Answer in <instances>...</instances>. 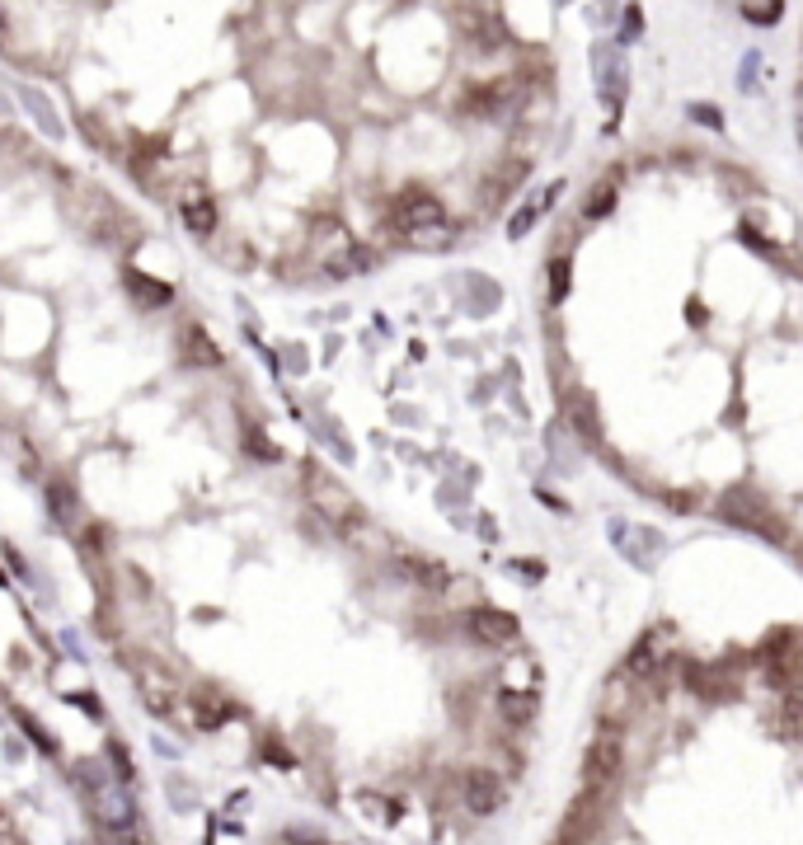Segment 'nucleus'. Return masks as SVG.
Wrapping results in <instances>:
<instances>
[{
  "label": "nucleus",
  "instance_id": "nucleus-1",
  "mask_svg": "<svg viewBox=\"0 0 803 845\" xmlns=\"http://www.w3.org/2000/svg\"><path fill=\"white\" fill-rule=\"evenodd\" d=\"M301 484H306V498H310V507H315V517H320L329 531H353V526L367 522V512L357 507V498L343 489L320 461L301 465Z\"/></svg>",
  "mask_w": 803,
  "mask_h": 845
},
{
  "label": "nucleus",
  "instance_id": "nucleus-2",
  "mask_svg": "<svg viewBox=\"0 0 803 845\" xmlns=\"http://www.w3.org/2000/svg\"><path fill=\"white\" fill-rule=\"evenodd\" d=\"M714 517L728 526H738L747 536H761V540H775V545H785L789 540V526L785 517L775 512L761 493H747V489H728L719 493V503H714Z\"/></svg>",
  "mask_w": 803,
  "mask_h": 845
},
{
  "label": "nucleus",
  "instance_id": "nucleus-3",
  "mask_svg": "<svg viewBox=\"0 0 803 845\" xmlns=\"http://www.w3.org/2000/svg\"><path fill=\"white\" fill-rule=\"evenodd\" d=\"M620 766H625V742H620L616 728H602L597 738L587 742V756H583V789L611 799L616 794V780H620Z\"/></svg>",
  "mask_w": 803,
  "mask_h": 845
},
{
  "label": "nucleus",
  "instance_id": "nucleus-4",
  "mask_svg": "<svg viewBox=\"0 0 803 845\" xmlns=\"http://www.w3.org/2000/svg\"><path fill=\"white\" fill-rule=\"evenodd\" d=\"M761 667L771 676L775 691H803V634L780 630L761 644Z\"/></svg>",
  "mask_w": 803,
  "mask_h": 845
},
{
  "label": "nucleus",
  "instance_id": "nucleus-5",
  "mask_svg": "<svg viewBox=\"0 0 803 845\" xmlns=\"http://www.w3.org/2000/svg\"><path fill=\"white\" fill-rule=\"evenodd\" d=\"M447 221V207H442V198H437L433 188H404L400 198L390 202V226L400 235H423V231H437Z\"/></svg>",
  "mask_w": 803,
  "mask_h": 845
},
{
  "label": "nucleus",
  "instance_id": "nucleus-6",
  "mask_svg": "<svg viewBox=\"0 0 803 845\" xmlns=\"http://www.w3.org/2000/svg\"><path fill=\"white\" fill-rule=\"evenodd\" d=\"M465 639L479 648H512L522 639V625L512 611H498V606H470L465 611Z\"/></svg>",
  "mask_w": 803,
  "mask_h": 845
},
{
  "label": "nucleus",
  "instance_id": "nucleus-7",
  "mask_svg": "<svg viewBox=\"0 0 803 845\" xmlns=\"http://www.w3.org/2000/svg\"><path fill=\"white\" fill-rule=\"evenodd\" d=\"M602 822H606V799H602V794H592V789H583V794L569 803V813H564L559 841H564V845H587L597 831H602Z\"/></svg>",
  "mask_w": 803,
  "mask_h": 845
},
{
  "label": "nucleus",
  "instance_id": "nucleus-8",
  "mask_svg": "<svg viewBox=\"0 0 803 845\" xmlns=\"http://www.w3.org/2000/svg\"><path fill=\"white\" fill-rule=\"evenodd\" d=\"M503 799H508V789H503V775L489 766H470L461 775V803L470 808L475 817H489L503 808Z\"/></svg>",
  "mask_w": 803,
  "mask_h": 845
},
{
  "label": "nucleus",
  "instance_id": "nucleus-9",
  "mask_svg": "<svg viewBox=\"0 0 803 845\" xmlns=\"http://www.w3.org/2000/svg\"><path fill=\"white\" fill-rule=\"evenodd\" d=\"M508 104H512L508 80H479V85H470V90L461 94V113H470V118H479V123L498 118Z\"/></svg>",
  "mask_w": 803,
  "mask_h": 845
},
{
  "label": "nucleus",
  "instance_id": "nucleus-10",
  "mask_svg": "<svg viewBox=\"0 0 803 845\" xmlns=\"http://www.w3.org/2000/svg\"><path fill=\"white\" fill-rule=\"evenodd\" d=\"M395 569H400V578H404V583L423 587V592H447V587H451V573H447V564H437V559H428V554L400 550V554H395Z\"/></svg>",
  "mask_w": 803,
  "mask_h": 845
},
{
  "label": "nucleus",
  "instance_id": "nucleus-11",
  "mask_svg": "<svg viewBox=\"0 0 803 845\" xmlns=\"http://www.w3.org/2000/svg\"><path fill=\"white\" fill-rule=\"evenodd\" d=\"M667 658H672V648L663 644V634H644V639L630 648V658H625V676H634V681H653V676L667 667Z\"/></svg>",
  "mask_w": 803,
  "mask_h": 845
},
{
  "label": "nucleus",
  "instance_id": "nucleus-12",
  "mask_svg": "<svg viewBox=\"0 0 803 845\" xmlns=\"http://www.w3.org/2000/svg\"><path fill=\"white\" fill-rule=\"evenodd\" d=\"M179 221H184L198 240H207V235L217 231V202L207 198L202 188H188V193H179Z\"/></svg>",
  "mask_w": 803,
  "mask_h": 845
},
{
  "label": "nucleus",
  "instance_id": "nucleus-13",
  "mask_svg": "<svg viewBox=\"0 0 803 845\" xmlns=\"http://www.w3.org/2000/svg\"><path fill=\"white\" fill-rule=\"evenodd\" d=\"M564 418H569V428L583 437L587 446L602 442V418H597V400L578 390V395H564Z\"/></svg>",
  "mask_w": 803,
  "mask_h": 845
},
{
  "label": "nucleus",
  "instance_id": "nucleus-14",
  "mask_svg": "<svg viewBox=\"0 0 803 845\" xmlns=\"http://www.w3.org/2000/svg\"><path fill=\"white\" fill-rule=\"evenodd\" d=\"M498 714H503V723H512V728H526V723L541 714V700H536L531 686H503V691H498Z\"/></svg>",
  "mask_w": 803,
  "mask_h": 845
},
{
  "label": "nucleus",
  "instance_id": "nucleus-15",
  "mask_svg": "<svg viewBox=\"0 0 803 845\" xmlns=\"http://www.w3.org/2000/svg\"><path fill=\"white\" fill-rule=\"evenodd\" d=\"M616 198H620V179H616V174H606V179H597L592 193H587L583 216H587V221H602V216L616 212Z\"/></svg>",
  "mask_w": 803,
  "mask_h": 845
},
{
  "label": "nucleus",
  "instance_id": "nucleus-16",
  "mask_svg": "<svg viewBox=\"0 0 803 845\" xmlns=\"http://www.w3.org/2000/svg\"><path fill=\"white\" fill-rule=\"evenodd\" d=\"M123 287L137 296L141 306H174V287L170 282H155V277H141V273H127Z\"/></svg>",
  "mask_w": 803,
  "mask_h": 845
},
{
  "label": "nucleus",
  "instance_id": "nucleus-17",
  "mask_svg": "<svg viewBox=\"0 0 803 845\" xmlns=\"http://www.w3.org/2000/svg\"><path fill=\"white\" fill-rule=\"evenodd\" d=\"M184 338H188V362H193V367H217L221 362V348L212 343V334H207L198 320L184 324Z\"/></svg>",
  "mask_w": 803,
  "mask_h": 845
},
{
  "label": "nucleus",
  "instance_id": "nucleus-18",
  "mask_svg": "<svg viewBox=\"0 0 803 845\" xmlns=\"http://www.w3.org/2000/svg\"><path fill=\"white\" fill-rule=\"evenodd\" d=\"M245 446L254 451V456H259L263 465H278L282 461V446L268 437V428H263V423H245Z\"/></svg>",
  "mask_w": 803,
  "mask_h": 845
},
{
  "label": "nucleus",
  "instance_id": "nucleus-19",
  "mask_svg": "<svg viewBox=\"0 0 803 845\" xmlns=\"http://www.w3.org/2000/svg\"><path fill=\"white\" fill-rule=\"evenodd\" d=\"M780 723H785V738H803V691H789L785 695Z\"/></svg>",
  "mask_w": 803,
  "mask_h": 845
},
{
  "label": "nucleus",
  "instance_id": "nucleus-20",
  "mask_svg": "<svg viewBox=\"0 0 803 845\" xmlns=\"http://www.w3.org/2000/svg\"><path fill=\"white\" fill-rule=\"evenodd\" d=\"M569 301V259L559 254L550 259V306H564Z\"/></svg>",
  "mask_w": 803,
  "mask_h": 845
},
{
  "label": "nucleus",
  "instance_id": "nucleus-21",
  "mask_svg": "<svg viewBox=\"0 0 803 845\" xmlns=\"http://www.w3.org/2000/svg\"><path fill=\"white\" fill-rule=\"evenodd\" d=\"M742 15L752 19V24H780L785 0H747V5H742Z\"/></svg>",
  "mask_w": 803,
  "mask_h": 845
},
{
  "label": "nucleus",
  "instance_id": "nucleus-22",
  "mask_svg": "<svg viewBox=\"0 0 803 845\" xmlns=\"http://www.w3.org/2000/svg\"><path fill=\"white\" fill-rule=\"evenodd\" d=\"M541 212H545V202H526L522 212H517V216L508 221V235H512V240H522V235L531 231L536 221H541Z\"/></svg>",
  "mask_w": 803,
  "mask_h": 845
},
{
  "label": "nucleus",
  "instance_id": "nucleus-23",
  "mask_svg": "<svg viewBox=\"0 0 803 845\" xmlns=\"http://www.w3.org/2000/svg\"><path fill=\"white\" fill-rule=\"evenodd\" d=\"M667 507H672V512H695V507H700V498H695V493H686V489H672V493H667Z\"/></svg>",
  "mask_w": 803,
  "mask_h": 845
},
{
  "label": "nucleus",
  "instance_id": "nucleus-24",
  "mask_svg": "<svg viewBox=\"0 0 803 845\" xmlns=\"http://www.w3.org/2000/svg\"><path fill=\"white\" fill-rule=\"evenodd\" d=\"M691 118H700L705 127H724L719 123V108H710V104H691Z\"/></svg>",
  "mask_w": 803,
  "mask_h": 845
},
{
  "label": "nucleus",
  "instance_id": "nucleus-25",
  "mask_svg": "<svg viewBox=\"0 0 803 845\" xmlns=\"http://www.w3.org/2000/svg\"><path fill=\"white\" fill-rule=\"evenodd\" d=\"M517 569H522L526 578H531V583H536V578H541V573H545V564H536V559H517Z\"/></svg>",
  "mask_w": 803,
  "mask_h": 845
},
{
  "label": "nucleus",
  "instance_id": "nucleus-26",
  "mask_svg": "<svg viewBox=\"0 0 803 845\" xmlns=\"http://www.w3.org/2000/svg\"><path fill=\"white\" fill-rule=\"evenodd\" d=\"M555 845H564V841H555Z\"/></svg>",
  "mask_w": 803,
  "mask_h": 845
}]
</instances>
